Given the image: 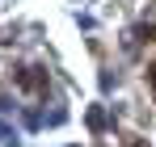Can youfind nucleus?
<instances>
[{
  "instance_id": "3",
  "label": "nucleus",
  "mask_w": 156,
  "mask_h": 147,
  "mask_svg": "<svg viewBox=\"0 0 156 147\" xmlns=\"http://www.w3.org/2000/svg\"><path fill=\"white\" fill-rule=\"evenodd\" d=\"M148 84H152V93H156V63H148Z\"/></svg>"
},
{
  "instance_id": "2",
  "label": "nucleus",
  "mask_w": 156,
  "mask_h": 147,
  "mask_svg": "<svg viewBox=\"0 0 156 147\" xmlns=\"http://www.w3.org/2000/svg\"><path fill=\"white\" fill-rule=\"evenodd\" d=\"M135 34H139V38H144V42H156V25H139V29H135Z\"/></svg>"
},
{
  "instance_id": "4",
  "label": "nucleus",
  "mask_w": 156,
  "mask_h": 147,
  "mask_svg": "<svg viewBox=\"0 0 156 147\" xmlns=\"http://www.w3.org/2000/svg\"><path fill=\"white\" fill-rule=\"evenodd\" d=\"M131 147H144V143H131Z\"/></svg>"
},
{
  "instance_id": "1",
  "label": "nucleus",
  "mask_w": 156,
  "mask_h": 147,
  "mask_svg": "<svg viewBox=\"0 0 156 147\" xmlns=\"http://www.w3.org/2000/svg\"><path fill=\"white\" fill-rule=\"evenodd\" d=\"M17 84H21L26 93H47V72H42V67H21V72H17Z\"/></svg>"
}]
</instances>
